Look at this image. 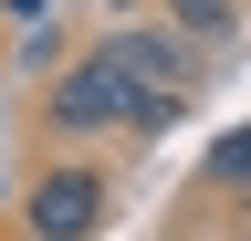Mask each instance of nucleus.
I'll return each mask as SVG.
<instances>
[{"label": "nucleus", "instance_id": "7ed1b4c3", "mask_svg": "<svg viewBox=\"0 0 251 241\" xmlns=\"http://www.w3.org/2000/svg\"><path fill=\"white\" fill-rule=\"evenodd\" d=\"M94 53H105L126 84H199V53H209V42H188L168 11H147V21H115Z\"/></svg>", "mask_w": 251, "mask_h": 241}, {"label": "nucleus", "instance_id": "423d86ee", "mask_svg": "<svg viewBox=\"0 0 251 241\" xmlns=\"http://www.w3.org/2000/svg\"><path fill=\"white\" fill-rule=\"evenodd\" d=\"M209 189H230V199H251V126H230L209 147Z\"/></svg>", "mask_w": 251, "mask_h": 241}, {"label": "nucleus", "instance_id": "20e7f679", "mask_svg": "<svg viewBox=\"0 0 251 241\" xmlns=\"http://www.w3.org/2000/svg\"><path fill=\"white\" fill-rule=\"evenodd\" d=\"M157 11H168V21H178L188 42H209V53H220V42L241 32V0H157Z\"/></svg>", "mask_w": 251, "mask_h": 241}, {"label": "nucleus", "instance_id": "f257e3e1", "mask_svg": "<svg viewBox=\"0 0 251 241\" xmlns=\"http://www.w3.org/2000/svg\"><path fill=\"white\" fill-rule=\"evenodd\" d=\"M126 115H136V84H126L105 53H74V63L42 74V136L52 147H94V136H115Z\"/></svg>", "mask_w": 251, "mask_h": 241}, {"label": "nucleus", "instance_id": "0eeeda50", "mask_svg": "<svg viewBox=\"0 0 251 241\" xmlns=\"http://www.w3.org/2000/svg\"><path fill=\"white\" fill-rule=\"evenodd\" d=\"M0 11H11V21H42V11H52V0H0Z\"/></svg>", "mask_w": 251, "mask_h": 241}, {"label": "nucleus", "instance_id": "39448f33", "mask_svg": "<svg viewBox=\"0 0 251 241\" xmlns=\"http://www.w3.org/2000/svg\"><path fill=\"white\" fill-rule=\"evenodd\" d=\"M188 95H199V84H136V115H126V136H168L178 115H188Z\"/></svg>", "mask_w": 251, "mask_h": 241}, {"label": "nucleus", "instance_id": "f03ea898", "mask_svg": "<svg viewBox=\"0 0 251 241\" xmlns=\"http://www.w3.org/2000/svg\"><path fill=\"white\" fill-rule=\"evenodd\" d=\"M105 210H115L105 168H94V158H52V168L21 189V241H94Z\"/></svg>", "mask_w": 251, "mask_h": 241}]
</instances>
